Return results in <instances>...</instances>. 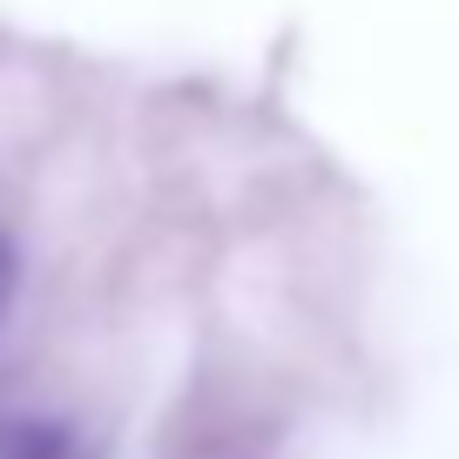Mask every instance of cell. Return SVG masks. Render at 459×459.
<instances>
[{
    "label": "cell",
    "mask_w": 459,
    "mask_h": 459,
    "mask_svg": "<svg viewBox=\"0 0 459 459\" xmlns=\"http://www.w3.org/2000/svg\"><path fill=\"white\" fill-rule=\"evenodd\" d=\"M0 459H88L61 419H7L0 426Z\"/></svg>",
    "instance_id": "1"
},
{
    "label": "cell",
    "mask_w": 459,
    "mask_h": 459,
    "mask_svg": "<svg viewBox=\"0 0 459 459\" xmlns=\"http://www.w3.org/2000/svg\"><path fill=\"white\" fill-rule=\"evenodd\" d=\"M14 304V250H7V237H0V311Z\"/></svg>",
    "instance_id": "2"
}]
</instances>
